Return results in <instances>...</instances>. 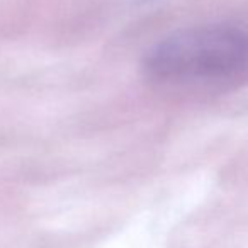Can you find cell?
<instances>
[{
    "instance_id": "6da1fadb",
    "label": "cell",
    "mask_w": 248,
    "mask_h": 248,
    "mask_svg": "<svg viewBox=\"0 0 248 248\" xmlns=\"http://www.w3.org/2000/svg\"><path fill=\"white\" fill-rule=\"evenodd\" d=\"M143 73L165 90L234 87L248 80V29L204 24L175 31L150 48Z\"/></svg>"
}]
</instances>
